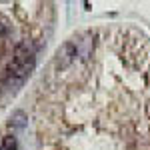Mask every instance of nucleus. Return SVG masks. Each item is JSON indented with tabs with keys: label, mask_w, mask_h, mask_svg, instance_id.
<instances>
[{
	"label": "nucleus",
	"mask_w": 150,
	"mask_h": 150,
	"mask_svg": "<svg viewBox=\"0 0 150 150\" xmlns=\"http://www.w3.org/2000/svg\"><path fill=\"white\" fill-rule=\"evenodd\" d=\"M36 64V46L32 42L24 40L20 42L16 50H14V56H12V62L6 68V76H4V84L8 88H18L22 86L26 78L30 76V72Z\"/></svg>",
	"instance_id": "1"
},
{
	"label": "nucleus",
	"mask_w": 150,
	"mask_h": 150,
	"mask_svg": "<svg viewBox=\"0 0 150 150\" xmlns=\"http://www.w3.org/2000/svg\"><path fill=\"white\" fill-rule=\"evenodd\" d=\"M76 56H78V46H76V42L68 40V42H64V44L56 50V56H54V66H56L58 70L68 68L70 64L76 60Z\"/></svg>",
	"instance_id": "2"
},
{
	"label": "nucleus",
	"mask_w": 150,
	"mask_h": 150,
	"mask_svg": "<svg viewBox=\"0 0 150 150\" xmlns=\"http://www.w3.org/2000/svg\"><path fill=\"white\" fill-rule=\"evenodd\" d=\"M26 120H28V116L24 114L22 110H16V112H12V116H10V126L12 128H24L26 126Z\"/></svg>",
	"instance_id": "3"
},
{
	"label": "nucleus",
	"mask_w": 150,
	"mask_h": 150,
	"mask_svg": "<svg viewBox=\"0 0 150 150\" xmlns=\"http://www.w3.org/2000/svg\"><path fill=\"white\" fill-rule=\"evenodd\" d=\"M0 150H18L16 138H14V136H6L4 142H2V146H0Z\"/></svg>",
	"instance_id": "4"
},
{
	"label": "nucleus",
	"mask_w": 150,
	"mask_h": 150,
	"mask_svg": "<svg viewBox=\"0 0 150 150\" xmlns=\"http://www.w3.org/2000/svg\"><path fill=\"white\" fill-rule=\"evenodd\" d=\"M6 32H8V24L0 22V34H6Z\"/></svg>",
	"instance_id": "5"
}]
</instances>
